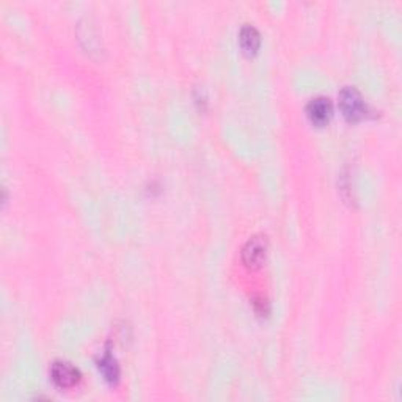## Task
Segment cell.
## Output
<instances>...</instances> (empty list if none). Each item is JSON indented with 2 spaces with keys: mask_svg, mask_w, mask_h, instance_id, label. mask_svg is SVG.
Wrapping results in <instances>:
<instances>
[{
  "mask_svg": "<svg viewBox=\"0 0 402 402\" xmlns=\"http://www.w3.org/2000/svg\"><path fill=\"white\" fill-rule=\"evenodd\" d=\"M239 43L240 48H242L247 55L257 54V50L259 49L261 45V35L258 32V28L255 26L245 24L239 32Z\"/></svg>",
  "mask_w": 402,
  "mask_h": 402,
  "instance_id": "5b68a950",
  "label": "cell"
},
{
  "mask_svg": "<svg viewBox=\"0 0 402 402\" xmlns=\"http://www.w3.org/2000/svg\"><path fill=\"white\" fill-rule=\"evenodd\" d=\"M50 377L60 389H72L80 382V371L69 362H55L50 368Z\"/></svg>",
  "mask_w": 402,
  "mask_h": 402,
  "instance_id": "3957f363",
  "label": "cell"
},
{
  "mask_svg": "<svg viewBox=\"0 0 402 402\" xmlns=\"http://www.w3.org/2000/svg\"><path fill=\"white\" fill-rule=\"evenodd\" d=\"M306 116L314 126H325L332 118V102L328 98H313L306 106Z\"/></svg>",
  "mask_w": 402,
  "mask_h": 402,
  "instance_id": "277c9868",
  "label": "cell"
},
{
  "mask_svg": "<svg viewBox=\"0 0 402 402\" xmlns=\"http://www.w3.org/2000/svg\"><path fill=\"white\" fill-rule=\"evenodd\" d=\"M267 239L262 235H255L247 240L242 248V261L248 269H258L266 259Z\"/></svg>",
  "mask_w": 402,
  "mask_h": 402,
  "instance_id": "7a4b0ae2",
  "label": "cell"
},
{
  "mask_svg": "<svg viewBox=\"0 0 402 402\" xmlns=\"http://www.w3.org/2000/svg\"><path fill=\"white\" fill-rule=\"evenodd\" d=\"M340 108L345 118L349 121H358L367 115V104L362 93L355 86H345L340 91Z\"/></svg>",
  "mask_w": 402,
  "mask_h": 402,
  "instance_id": "6da1fadb",
  "label": "cell"
},
{
  "mask_svg": "<svg viewBox=\"0 0 402 402\" xmlns=\"http://www.w3.org/2000/svg\"><path fill=\"white\" fill-rule=\"evenodd\" d=\"M98 368L102 372V376H104V379L107 380V382H111V384L118 382V379H120V367H118V363H116L115 357L112 354L106 352L104 355H102L99 358V362H98Z\"/></svg>",
  "mask_w": 402,
  "mask_h": 402,
  "instance_id": "8992f818",
  "label": "cell"
}]
</instances>
